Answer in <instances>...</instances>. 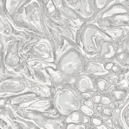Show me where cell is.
<instances>
[{
	"label": "cell",
	"mask_w": 129,
	"mask_h": 129,
	"mask_svg": "<svg viewBox=\"0 0 129 129\" xmlns=\"http://www.w3.org/2000/svg\"><path fill=\"white\" fill-rule=\"evenodd\" d=\"M7 16L17 29L49 37L41 1H23L16 12Z\"/></svg>",
	"instance_id": "6da1fadb"
},
{
	"label": "cell",
	"mask_w": 129,
	"mask_h": 129,
	"mask_svg": "<svg viewBox=\"0 0 129 129\" xmlns=\"http://www.w3.org/2000/svg\"><path fill=\"white\" fill-rule=\"evenodd\" d=\"M112 40L96 24L85 23L80 28L77 43L86 58H91L98 54L103 41Z\"/></svg>",
	"instance_id": "7a4b0ae2"
},
{
	"label": "cell",
	"mask_w": 129,
	"mask_h": 129,
	"mask_svg": "<svg viewBox=\"0 0 129 129\" xmlns=\"http://www.w3.org/2000/svg\"><path fill=\"white\" fill-rule=\"evenodd\" d=\"M52 103L59 114L66 117L80 110L83 104L79 93L71 84H53Z\"/></svg>",
	"instance_id": "3957f363"
},
{
	"label": "cell",
	"mask_w": 129,
	"mask_h": 129,
	"mask_svg": "<svg viewBox=\"0 0 129 129\" xmlns=\"http://www.w3.org/2000/svg\"><path fill=\"white\" fill-rule=\"evenodd\" d=\"M23 57L27 62L38 60L56 64V56L53 43L49 37L34 34L22 47Z\"/></svg>",
	"instance_id": "277c9868"
},
{
	"label": "cell",
	"mask_w": 129,
	"mask_h": 129,
	"mask_svg": "<svg viewBox=\"0 0 129 129\" xmlns=\"http://www.w3.org/2000/svg\"><path fill=\"white\" fill-rule=\"evenodd\" d=\"M3 104L16 107L25 112L44 113L57 112L53 106L52 98L42 97L31 91L9 99H1V104Z\"/></svg>",
	"instance_id": "5b68a950"
},
{
	"label": "cell",
	"mask_w": 129,
	"mask_h": 129,
	"mask_svg": "<svg viewBox=\"0 0 129 129\" xmlns=\"http://www.w3.org/2000/svg\"><path fill=\"white\" fill-rule=\"evenodd\" d=\"M11 107L16 114L33 122L39 129H65L67 124L65 122L66 117L61 116L57 112L48 113L25 112L16 107Z\"/></svg>",
	"instance_id": "8992f818"
},
{
	"label": "cell",
	"mask_w": 129,
	"mask_h": 129,
	"mask_svg": "<svg viewBox=\"0 0 129 129\" xmlns=\"http://www.w3.org/2000/svg\"><path fill=\"white\" fill-rule=\"evenodd\" d=\"M86 58L80 49L73 48L60 56L56 63L57 69L69 79H74L85 72Z\"/></svg>",
	"instance_id": "52a82bcc"
},
{
	"label": "cell",
	"mask_w": 129,
	"mask_h": 129,
	"mask_svg": "<svg viewBox=\"0 0 129 129\" xmlns=\"http://www.w3.org/2000/svg\"><path fill=\"white\" fill-rule=\"evenodd\" d=\"M0 81V99H9L31 90L30 79L25 77H8L1 79Z\"/></svg>",
	"instance_id": "ba28073f"
},
{
	"label": "cell",
	"mask_w": 129,
	"mask_h": 129,
	"mask_svg": "<svg viewBox=\"0 0 129 129\" xmlns=\"http://www.w3.org/2000/svg\"><path fill=\"white\" fill-rule=\"evenodd\" d=\"M65 2L85 23H93L98 16L93 0L65 1Z\"/></svg>",
	"instance_id": "9c48e42d"
},
{
	"label": "cell",
	"mask_w": 129,
	"mask_h": 129,
	"mask_svg": "<svg viewBox=\"0 0 129 129\" xmlns=\"http://www.w3.org/2000/svg\"><path fill=\"white\" fill-rule=\"evenodd\" d=\"M27 64L32 71L34 80L42 85L52 87V82L45 70V68L51 66L57 68L55 64L38 60L28 61Z\"/></svg>",
	"instance_id": "30bf717a"
},
{
	"label": "cell",
	"mask_w": 129,
	"mask_h": 129,
	"mask_svg": "<svg viewBox=\"0 0 129 129\" xmlns=\"http://www.w3.org/2000/svg\"><path fill=\"white\" fill-rule=\"evenodd\" d=\"M121 42L118 41H103L98 54L93 57L104 63L114 61L120 50Z\"/></svg>",
	"instance_id": "8fae6325"
},
{
	"label": "cell",
	"mask_w": 129,
	"mask_h": 129,
	"mask_svg": "<svg viewBox=\"0 0 129 129\" xmlns=\"http://www.w3.org/2000/svg\"><path fill=\"white\" fill-rule=\"evenodd\" d=\"M124 13L129 14V8L122 2L121 0H116L100 13L92 23L96 24L116 14Z\"/></svg>",
	"instance_id": "7c38bea8"
},
{
	"label": "cell",
	"mask_w": 129,
	"mask_h": 129,
	"mask_svg": "<svg viewBox=\"0 0 129 129\" xmlns=\"http://www.w3.org/2000/svg\"><path fill=\"white\" fill-rule=\"evenodd\" d=\"M71 84L79 94L95 90L93 77L85 72L77 75Z\"/></svg>",
	"instance_id": "4fadbf2b"
},
{
	"label": "cell",
	"mask_w": 129,
	"mask_h": 129,
	"mask_svg": "<svg viewBox=\"0 0 129 129\" xmlns=\"http://www.w3.org/2000/svg\"><path fill=\"white\" fill-rule=\"evenodd\" d=\"M102 29L121 27L129 24V14H119L96 24Z\"/></svg>",
	"instance_id": "5bb4252c"
},
{
	"label": "cell",
	"mask_w": 129,
	"mask_h": 129,
	"mask_svg": "<svg viewBox=\"0 0 129 129\" xmlns=\"http://www.w3.org/2000/svg\"><path fill=\"white\" fill-rule=\"evenodd\" d=\"M86 58L85 72L93 76H103L108 74L104 63L93 58Z\"/></svg>",
	"instance_id": "9a60e30c"
},
{
	"label": "cell",
	"mask_w": 129,
	"mask_h": 129,
	"mask_svg": "<svg viewBox=\"0 0 129 129\" xmlns=\"http://www.w3.org/2000/svg\"><path fill=\"white\" fill-rule=\"evenodd\" d=\"M50 79L53 84H72L75 79H69L64 76L57 68L51 66L45 68Z\"/></svg>",
	"instance_id": "2e32d148"
},
{
	"label": "cell",
	"mask_w": 129,
	"mask_h": 129,
	"mask_svg": "<svg viewBox=\"0 0 129 129\" xmlns=\"http://www.w3.org/2000/svg\"><path fill=\"white\" fill-rule=\"evenodd\" d=\"M65 122L66 124L73 123L87 126L90 124V119L89 117L85 115L80 110L75 111L66 117Z\"/></svg>",
	"instance_id": "e0dca14e"
},
{
	"label": "cell",
	"mask_w": 129,
	"mask_h": 129,
	"mask_svg": "<svg viewBox=\"0 0 129 129\" xmlns=\"http://www.w3.org/2000/svg\"><path fill=\"white\" fill-rule=\"evenodd\" d=\"M30 82L31 83V90L30 91L34 92L42 97L52 98V87L40 84L32 79H30Z\"/></svg>",
	"instance_id": "ac0fdd59"
},
{
	"label": "cell",
	"mask_w": 129,
	"mask_h": 129,
	"mask_svg": "<svg viewBox=\"0 0 129 129\" xmlns=\"http://www.w3.org/2000/svg\"><path fill=\"white\" fill-rule=\"evenodd\" d=\"M92 76L93 78L95 90L101 95L109 94L111 90L110 86L104 76Z\"/></svg>",
	"instance_id": "d6986e66"
},
{
	"label": "cell",
	"mask_w": 129,
	"mask_h": 129,
	"mask_svg": "<svg viewBox=\"0 0 129 129\" xmlns=\"http://www.w3.org/2000/svg\"><path fill=\"white\" fill-rule=\"evenodd\" d=\"M105 68L108 73L118 75H127L129 73V68L121 66L115 61L104 63Z\"/></svg>",
	"instance_id": "ffe728a7"
},
{
	"label": "cell",
	"mask_w": 129,
	"mask_h": 129,
	"mask_svg": "<svg viewBox=\"0 0 129 129\" xmlns=\"http://www.w3.org/2000/svg\"><path fill=\"white\" fill-rule=\"evenodd\" d=\"M102 29L112 40L121 42L125 38L124 31L121 27Z\"/></svg>",
	"instance_id": "44dd1931"
},
{
	"label": "cell",
	"mask_w": 129,
	"mask_h": 129,
	"mask_svg": "<svg viewBox=\"0 0 129 129\" xmlns=\"http://www.w3.org/2000/svg\"><path fill=\"white\" fill-rule=\"evenodd\" d=\"M114 61L124 68H129V51L120 49Z\"/></svg>",
	"instance_id": "7402d4cb"
},
{
	"label": "cell",
	"mask_w": 129,
	"mask_h": 129,
	"mask_svg": "<svg viewBox=\"0 0 129 129\" xmlns=\"http://www.w3.org/2000/svg\"><path fill=\"white\" fill-rule=\"evenodd\" d=\"M129 88L111 90L109 94L111 95L112 101H121L124 100L129 91Z\"/></svg>",
	"instance_id": "603a6c76"
},
{
	"label": "cell",
	"mask_w": 129,
	"mask_h": 129,
	"mask_svg": "<svg viewBox=\"0 0 129 129\" xmlns=\"http://www.w3.org/2000/svg\"><path fill=\"white\" fill-rule=\"evenodd\" d=\"M1 129H16L11 119L3 113H1Z\"/></svg>",
	"instance_id": "cb8c5ba5"
},
{
	"label": "cell",
	"mask_w": 129,
	"mask_h": 129,
	"mask_svg": "<svg viewBox=\"0 0 129 129\" xmlns=\"http://www.w3.org/2000/svg\"><path fill=\"white\" fill-rule=\"evenodd\" d=\"M115 1L116 0H93L98 15Z\"/></svg>",
	"instance_id": "d4e9b609"
},
{
	"label": "cell",
	"mask_w": 129,
	"mask_h": 129,
	"mask_svg": "<svg viewBox=\"0 0 129 129\" xmlns=\"http://www.w3.org/2000/svg\"><path fill=\"white\" fill-rule=\"evenodd\" d=\"M126 76V75H118L108 73L104 76V77L110 86H111L118 85L121 82L122 78Z\"/></svg>",
	"instance_id": "484cf974"
},
{
	"label": "cell",
	"mask_w": 129,
	"mask_h": 129,
	"mask_svg": "<svg viewBox=\"0 0 129 129\" xmlns=\"http://www.w3.org/2000/svg\"><path fill=\"white\" fill-rule=\"evenodd\" d=\"M97 93L95 90L79 93V96L82 102L91 100L92 98Z\"/></svg>",
	"instance_id": "4316f807"
},
{
	"label": "cell",
	"mask_w": 129,
	"mask_h": 129,
	"mask_svg": "<svg viewBox=\"0 0 129 129\" xmlns=\"http://www.w3.org/2000/svg\"><path fill=\"white\" fill-rule=\"evenodd\" d=\"M81 112L85 114V115L88 117H92V116H94L95 113V111L94 109H92L91 108L88 107L84 104H82L80 110Z\"/></svg>",
	"instance_id": "83f0119b"
},
{
	"label": "cell",
	"mask_w": 129,
	"mask_h": 129,
	"mask_svg": "<svg viewBox=\"0 0 129 129\" xmlns=\"http://www.w3.org/2000/svg\"><path fill=\"white\" fill-rule=\"evenodd\" d=\"M112 123L114 129H126L122 120L120 117H116L113 118Z\"/></svg>",
	"instance_id": "f1b7e54d"
},
{
	"label": "cell",
	"mask_w": 129,
	"mask_h": 129,
	"mask_svg": "<svg viewBox=\"0 0 129 129\" xmlns=\"http://www.w3.org/2000/svg\"><path fill=\"white\" fill-rule=\"evenodd\" d=\"M104 121L102 117L98 116H92L90 119V124L93 126L96 127L103 124Z\"/></svg>",
	"instance_id": "f546056e"
},
{
	"label": "cell",
	"mask_w": 129,
	"mask_h": 129,
	"mask_svg": "<svg viewBox=\"0 0 129 129\" xmlns=\"http://www.w3.org/2000/svg\"><path fill=\"white\" fill-rule=\"evenodd\" d=\"M122 120L126 127L129 129V107H126L122 113Z\"/></svg>",
	"instance_id": "4dcf8cb0"
},
{
	"label": "cell",
	"mask_w": 129,
	"mask_h": 129,
	"mask_svg": "<svg viewBox=\"0 0 129 129\" xmlns=\"http://www.w3.org/2000/svg\"><path fill=\"white\" fill-rule=\"evenodd\" d=\"M88 126L84 124H76L75 123H68L66 124L65 129H86Z\"/></svg>",
	"instance_id": "1f68e13d"
},
{
	"label": "cell",
	"mask_w": 129,
	"mask_h": 129,
	"mask_svg": "<svg viewBox=\"0 0 129 129\" xmlns=\"http://www.w3.org/2000/svg\"><path fill=\"white\" fill-rule=\"evenodd\" d=\"M120 49L129 52V36L123 39L120 43Z\"/></svg>",
	"instance_id": "d6a6232c"
},
{
	"label": "cell",
	"mask_w": 129,
	"mask_h": 129,
	"mask_svg": "<svg viewBox=\"0 0 129 129\" xmlns=\"http://www.w3.org/2000/svg\"><path fill=\"white\" fill-rule=\"evenodd\" d=\"M112 101V99L111 96H108L106 95L102 96L101 101V104H102L104 106H106Z\"/></svg>",
	"instance_id": "836d02e7"
},
{
	"label": "cell",
	"mask_w": 129,
	"mask_h": 129,
	"mask_svg": "<svg viewBox=\"0 0 129 129\" xmlns=\"http://www.w3.org/2000/svg\"><path fill=\"white\" fill-rule=\"evenodd\" d=\"M101 113H102V114L103 116L110 118H111L113 117V114L112 111L108 109L106 107H104Z\"/></svg>",
	"instance_id": "e575fe53"
},
{
	"label": "cell",
	"mask_w": 129,
	"mask_h": 129,
	"mask_svg": "<svg viewBox=\"0 0 129 129\" xmlns=\"http://www.w3.org/2000/svg\"><path fill=\"white\" fill-rule=\"evenodd\" d=\"M102 97V96L97 92V93L93 96V98H92L91 101L93 103V104L95 106H96V105L101 104Z\"/></svg>",
	"instance_id": "d590c367"
},
{
	"label": "cell",
	"mask_w": 129,
	"mask_h": 129,
	"mask_svg": "<svg viewBox=\"0 0 129 129\" xmlns=\"http://www.w3.org/2000/svg\"><path fill=\"white\" fill-rule=\"evenodd\" d=\"M106 107L108 109L113 111H115L116 109L117 105L115 102L112 101L109 104L106 106Z\"/></svg>",
	"instance_id": "8d00e7d4"
},
{
	"label": "cell",
	"mask_w": 129,
	"mask_h": 129,
	"mask_svg": "<svg viewBox=\"0 0 129 129\" xmlns=\"http://www.w3.org/2000/svg\"><path fill=\"white\" fill-rule=\"evenodd\" d=\"M123 29L124 33V37H127L129 36V24L127 25H124L123 26H121Z\"/></svg>",
	"instance_id": "74e56055"
},
{
	"label": "cell",
	"mask_w": 129,
	"mask_h": 129,
	"mask_svg": "<svg viewBox=\"0 0 129 129\" xmlns=\"http://www.w3.org/2000/svg\"><path fill=\"white\" fill-rule=\"evenodd\" d=\"M83 104L84 105H86L88 107L91 108L92 109H95V105L93 104V103L92 102L91 100L87 101L84 102H83Z\"/></svg>",
	"instance_id": "f35d334b"
},
{
	"label": "cell",
	"mask_w": 129,
	"mask_h": 129,
	"mask_svg": "<svg viewBox=\"0 0 129 129\" xmlns=\"http://www.w3.org/2000/svg\"><path fill=\"white\" fill-rule=\"evenodd\" d=\"M104 108V106H103L102 104H99L95 106L94 110L95 112H101Z\"/></svg>",
	"instance_id": "ab89813d"
},
{
	"label": "cell",
	"mask_w": 129,
	"mask_h": 129,
	"mask_svg": "<svg viewBox=\"0 0 129 129\" xmlns=\"http://www.w3.org/2000/svg\"><path fill=\"white\" fill-rule=\"evenodd\" d=\"M95 128L96 129H110L104 123L100 126L95 127Z\"/></svg>",
	"instance_id": "60d3db41"
},
{
	"label": "cell",
	"mask_w": 129,
	"mask_h": 129,
	"mask_svg": "<svg viewBox=\"0 0 129 129\" xmlns=\"http://www.w3.org/2000/svg\"><path fill=\"white\" fill-rule=\"evenodd\" d=\"M128 101L129 102V92H128V93H127V95L126 96L125 99L123 101V104H125V103H127Z\"/></svg>",
	"instance_id": "b9f144b4"
},
{
	"label": "cell",
	"mask_w": 129,
	"mask_h": 129,
	"mask_svg": "<svg viewBox=\"0 0 129 129\" xmlns=\"http://www.w3.org/2000/svg\"><path fill=\"white\" fill-rule=\"evenodd\" d=\"M86 129H96L95 127H94L93 126H88L86 127Z\"/></svg>",
	"instance_id": "7bdbcfd3"
},
{
	"label": "cell",
	"mask_w": 129,
	"mask_h": 129,
	"mask_svg": "<svg viewBox=\"0 0 129 129\" xmlns=\"http://www.w3.org/2000/svg\"><path fill=\"white\" fill-rule=\"evenodd\" d=\"M126 5L127 6V7L129 8V0H128V1H126Z\"/></svg>",
	"instance_id": "ee69618b"
},
{
	"label": "cell",
	"mask_w": 129,
	"mask_h": 129,
	"mask_svg": "<svg viewBox=\"0 0 129 129\" xmlns=\"http://www.w3.org/2000/svg\"><path fill=\"white\" fill-rule=\"evenodd\" d=\"M128 107H129V102H128Z\"/></svg>",
	"instance_id": "f6af8a7d"
},
{
	"label": "cell",
	"mask_w": 129,
	"mask_h": 129,
	"mask_svg": "<svg viewBox=\"0 0 129 129\" xmlns=\"http://www.w3.org/2000/svg\"></svg>",
	"instance_id": "bcb514c9"
}]
</instances>
